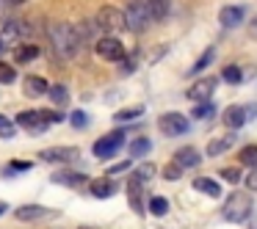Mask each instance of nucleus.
<instances>
[{"instance_id":"obj_1","label":"nucleus","mask_w":257,"mask_h":229,"mask_svg":"<svg viewBox=\"0 0 257 229\" xmlns=\"http://www.w3.org/2000/svg\"><path fill=\"white\" fill-rule=\"evenodd\" d=\"M50 42H53L56 53L64 58V61H69V58L78 56L80 36H78V31H75L72 25H67V23H53V25H50Z\"/></svg>"},{"instance_id":"obj_2","label":"nucleus","mask_w":257,"mask_h":229,"mask_svg":"<svg viewBox=\"0 0 257 229\" xmlns=\"http://www.w3.org/2000/svg\"><path fill=\"white\" fill-rule=\"evenodd\" d=\"M64 113L61 111H23L17 116V124L20 127H28L31 133H45L50 124L61 122Z\"/></svg>"},{"instance_id":"obj_3","label":"nucleus","mask_w":257,"mask_h":229,"mask_svg":"<svg viewBox=\"0 0 257 229\" xmlns=\"http://www.w3.org/2000/svg\"><path fill=\"white\" fill-rule=\"evenodd\" d=\"M221 215L227 218L229 223H243L246 218L251 215V199H249V193L232 190V193H229V199L224 201V207H221Z\"/></svg>"},{"instance_id":"obj_4","label":"nucleus","mask_w":257,"mask_h":229,"mask_svg":"<svg viewBox=\"0 0 257 229\" xmlns=\"http://www.w3.org/2000/svg\"><path fill=\"white\" fill-rule=\"evenodd\" d=\"M122 146H124V130L122 127L111 130V133H105L102 138L94 141V157L97 160H111Z\"/></svg>"},{"instance_id":"obj_5","label":"nucleus","mask_w":257,"mask_h":229,"mask_svg":"<svg viewBox=\"0 0 257 229\" xmlns=\"http://www.w3.org/2000/svg\"><path fill=\"white\" fill-rule=\"evenodd\" d=\"M158 127H161V133H166L169 138H177V135H185L191 130V122L188 116H183V113H163L161 119H158Z\"/></svg>"},{"instance_id":"obj_6","label":"nucleus","mask_w":257,"mask_h":229,"mask_svg":"<svg viewBox=\"0 0 257 229\" xmlns=\"http://www.w3.org/2000/svg\"><path fill=\"white\" fill-rule=\"evenodd\" d=\"M147 14H150L147 3H141V0H133V3L124 9V25H127L133 34H141V31L147 28Z\"/></svg>"},{"instance_id":"obj_7","label":"nucleus","mask_w":257,"mask_h":229,"mask_svg":"<svg viewBox=\"0 0 257 229\" xmlns=\"http://www.w3.org/2000/svg\"><path fill=\"white\" fill-rule=\"evenodd\" d=\"M97 25H100L102 31H111V34L127 28V25H124V12H119V9H113V6H102L100 12H97Z\"/></svg>"},{"instance_id":"obj_8","label":"nucleus","mask_w":257,"mask_h":229,"mask_svg":"<svg viewBox=\"0 0 257 229\" xmlns=\"http://www.w3.org/2000/svg\"><path fill=\"white\" fill-rule=\"evenodd\" d=\"M94 53L102 58V61H122L124 45H122L119 39H113V36H102V39H97Z\"/></svg>"},{"instance_id":"obj_9","label":"nucleus","mask_w":257,"mask_h":229,"mask_svg":"<svg viewBox=\"0 0 257 229\" xmlns=\"http://www.w3.org/2000/svg\"><path fill=\"white\" fill-rule=\"evenodd\" d=\"M216 89H218V80L216 78H202V80H196V83H191V89H188V100H194V102H210L213 100V94H216Z\"/></svg>"},{"instance_id":"obj_10","label":"nucleus","mask_w":257,"mask_h":229,"mask_svg":"<svg viewBox=\"0 0 257 229\" xmlns=\"http://www.w3.org/2000/svg\"><path fill=\"white\" fill-rule=\"evenodd\" d=\"M50 215H58V212L50 210V207H42V204H23L14 210L17 221H39V218H50Z\"/></svg>"},{"instance_id":"obj_11","label":"nucleus","mask_w":257,"mask_h":229,"mask_svg":"<svg viewBox=\"0 0 257 229\" xmlns=\"http://www.w3.org/2000/svg\"><path fill=\"white\" fill-rule=\"evenodd\" d=\"M23 91H25V97H31V100H39V97L50 94V83H47L42 75H28L25 83H23Z\"/></svg>"},{"instance_id":"obj_12","label":"nucleus","mask_w":257,"mask_h":229,"mask_svg":"<svg viewBox=\"0 0 257 229\" xmlns=\"http://www.w3.org/2000/svg\"><path fill=\"white\" fill-rule=\"evenodd\" d=\"M50 179L56 185H67V188H80V185L91 182L89 174H83V171H53Z\"/></svg>"},{"instance_id":"obj_13","label":"nucleus","mask_w":257,"mask_h":229,"mask_svg":"<svg viewBox=\"0 0 257 229\" xmlns=\"http://www.w3.org/2000/svg\"><path fill=\"white\" fill-rule=\"evenodd\" d=\"M78 157H80V149H75V146H58V149L42 152V160H50V163H72Z\"/></svg>"},{"instance_id":"obj_14","label":"nucleus","mask_w":257,"mask_h":229,"mask_svg":"<svg viewBox=\"0 0 257 229\" xmlns=\"http://www.w3.org/2000/svg\"><path fill=\"white\" fill-rule=\"evenodd\" d=\"M243 20H246V9L243 6H224L221 12H218V23H221L224 28H238Z\"/></svg>"},{"instance_id":"obj_15","label":"nucleus","mask_w":257,"mask_h":229,"mask_svg":"<svg viewBox=\"0 0 257 229\" xmlns=\"http://www.w3.org/2000/svg\"><path fill=\"white\" fill-rule=\"evenodd\" d=\"M246 108L243 105H229L227 111H224V127H229V130H240L246 124Z\"/></svg>"},{"instance_id":"obj_16","label":"nucleus","mask_w":257,"mask_h":229,"mask_svg":"<svg viewBox=\"0 0 257 229\" xmlns=\"http://www.w3.org/2000/svg\"><path fill=\"white\" fill-rule=\"evenodd\" d=\"M174 163H177L180 168H196L202 163V155L194 146H183V149H177V155H174Z\"/></svg>"},{"instance_id":"obj_17","label":"nucleus","mask_w":257,"mask_h":229,"mask_svg":"<svg viewBox=\"0 0 257 229\" xmlns=\"http://www.w3.org/2000/svg\"><path fill=\"white\" fill-rule=\"evenodd\" d=\"M147 9L155 23H166L169 12H172V0H147Z\"/></svg>"},{"instance_id":"obj_18","label":"nucleus","mask_w":257,"mask_h":229,"mask_svg":"<svg viewBox=\"0 0 257 229\" xmlns=\"http://www.w3.org/2000/svg\"><path fill=\"white\" fill-rule=\"evenodd\" d=\"M194 188L199 190V193L210 196V199H218V196H221V185H218V179H213V177H196Z\"/></svg>"},{"instance_id":"obj_19","label":"nucleus","mask_w":257,"mask_h":229,"mask_svg":"<svg viewBox=\"0 0 257 229\" xmlns=\"http://www.w3.org/2000/svg\"><path fill=\"white\" fill-rule=\"evenodd\" d=\"M89 188H91V196L94 199H111L113 193H116V185L111 182V179H91L89 182Z\"/></svg>"},{"instance_id":"obj_20","label":"nucleus","mask_w":257,"mask_h":229,"mask_svg":"<svg viewBox=\"0 0 257 229\" xmlns=\"http://www.w3.org/2000/svg\"><path fill=\"white\" fill-rule=\"evenodd\" d=\"M232 144H235V138H232V135L210 138V144H207V155H210V157H218V155H224L227 149H232Z\"/></svg>"},{"instance_id":"obj_21","label":"nucleus","mask_w":257,"mask_h":229,"mask_svg":"<svg viewBox=\"0 0 257 229\" xmlns=\"http://www.w3.org/2000/svg\"><path fill=\"white\" fill-rule=\"evenodd\" d=\"M39 45H20L17 50H14V58H17V64H31L39 58Z\"/></svg>"},{"instance_id":"obj_22","label":"nucleus","mask_w":257,"mask_h":229,"mask_svg":"<svg viewBox=\"0 0 257 229\" xmlns=\"http://www.w3.org/2000/svg\"><path fill=\"white\" fill-rule=\"evenodd\" d=\"M50 100H53V105H56V111H61L64 105H69V91H67V86H64V83L50 86Z\"/></svg>"},{"instance_id":"obj_23","label":"nucleus","mask_w":257,"mask_h":229,"mask_svg":"<svg viewBox=\"0 0 257 229\" xmlns=\"http://www.w3.org/2000/svg\"><path fill=\"white\" fill-rule=\"evenodd\" d=\"M127 190H130V207H133L136 212H144V204H141V182H139V179L130 177Z\"/></svg>"},{"instance_id":"obj_24","label":"nucleus","mask_w":257,"mask_h":229,"mask_svg":"<svg viewBox=\"0 0 257 229\" xmlns=\"http://www.w3.org/2000/svg\"><path fill=\"white\" fill-rule=\"evenodd\" d=\"M238 163H240V166H251V168H257V144L243 146V149L238 152Z\"/></svg>"},{"instance_id":"obj_25","label":"nucleus","mask_w":257,"mask_h":229,"mask_svg":"<svg viewBox=\"0 0 257 229\" xmlns=\"http://www.w3.org/2000/svg\"><path fill=\"white\" fill-rule=\"evenodd\" d=\"M150 149H152V141L147 138V135H139V138H133V141H130V155H133V157L147 155Z\"/></svg>"},{"instance_id":"obj_26","label":"nucleus","mask_w":257,"mask_h":229,"mask_svg":"<svg viewBox=\"0 0 257 229\" xmlns=\"http://www.w3.org/2000/svg\"><path fill=\"white\" fill-rule=\"evenodd\" d=\"M141 113H144V108H141V105L122 108V111H116V113H113V122H119V124H122V122H130V119H139Z\"/></svg>"},{"instance_id":"obj_27","label":"nucleus","mask_w":257,"mask_h":229,"mask_svg":"<svg viewBox=\"0 0 257 229\" xmlns=\"http://www.w3.org/2000/svg\"><path fill=\"white\" fill-rule=\"evenodd\" d=\"M213 58H216V50H213V47H207V50L202 53L199 58H196V64H194V67H191V75H196V72H202L205 67H210V61H213Z\"/></svg>"},{"instance_id":"obj_28","label":"nucleus","mask_w":257,"mask_h":229,"mask_svg":"<svg viewBox=\"0 0 257 229\" xmlns=\"http://www.w3.org/2000/svg\"><path fill=\"white\" fill-rule=\"evenodd\" d=\"M155 171H158V166H155V163H144V166H139V168H136L133 179H139V182H150V179L155 177Z\"/></svg>"},{"instance_id":"obj_29","label":"nucleus","mask_w":257,"mask_h":229,"mask_svg":"<svg viewBox=\"0 0 257 229\" xmlns=\"http://www.w3.org/2000/svg\"><path fill=\"white\" fill-rule=\"evenodd\" d=\"M221 80H227V83H232V86H238L240 80H243V72H240L235 64H229V67H224L221 69Z\"/></svg>"},{"instance_id":"obj_30","label":"nucleus","mask_w":257,"mask_h":229,"mask_svg":"<svg viewBox=\"0 0 257 229\" xmlns=\"http://www.w3.org/2000/svg\"><path fill=\"white\" fill-rule=\"evenodd\" d=\"M150 212H152V215H166V212H169V201L163 199V196H152V199H150Z\"/></svg>"},{"instance_id":"obj_31","label":"nucleus","mask_w":257,"mask_h":229,"mask_svg":"<svg viewBox=\"0 0 257 229\" xmlns=\"http://www.w3.org/2000/svg\"><path fill=\"white\" fill-rule=\"evenodd\" d=\"M14 80H17V72H14V67H12V64H6V61H0V83L12 86Z\"/></svg>"},{"instance_id":"obj_32","label":"nucleus","mask_w":257,"mask_h":229,"mask_svg":"<svg viewBox=\"0 0 257 229\" xmlns=\"http://www.w3.org/2000/svg\"><path fill=\"white\" fill-rule=\"evenodd\" d=\"M213 113H216V105H213V102H202V105H196L194 111H191V116L194 119H210Z\"/></svg>"},{"instance_id":"obj_33","label":"nucleus","mask_w":257,"mask_h":229,"mask_svg":"<svg viewBox=\"0 0 257 229\" xmlns=\"http://www.w3.org/2000/svg\"><path fill=\"white\" fill-rule=\"evenodd\" d=\"M28 168H31V160H12V163H6V168H3V174H6V177H12V174L28 171Z\"/></svg>"},{"instance_id":"obj_34","label":"nucleus","mask_w":257,"mask_h":229,"mask_svg":"<svg viewBox=\"0 0 257 229\" xmlns=\"http://www.w3.org/2000/svg\"><path fill=\"white\" fill-rule=\"evenodd\" d=\"M161 174H163V179H172V182H174V179H180V177H183V168H180L177 163H166Z\"/></svg>"},{"instance_id":"obj_35","label":"nucleus","mask_w":257,"mask_h":229,"mask_svg":"<svg viewBox=\"0 0 257 229\" xmlns=\"http://www.w3.org/2000/svg\"><path fill=\"white\" fill-rule=\"evenodd\" d=\"M69 122H72L75 130H86V124H89V116H86L83 111H75L72 116H69Z\"/></svg>"},{"instance_id":"obj_36","label":"nucleus","mask_w":257,"mask_h":229,"mask_svg":"<svg viewBox=\"0 0 257 229\" xmlns=\"http://www.w3.org/2000/svg\"><path fill=\"white\" fill-rule=\"evenodd\" d=\"M0 138H14V124L0 113Z\"/></svg>"},{"instance_id":"obj_37","label":"nucleus","mask_w":257,"mask_h":229,"mask_svg":"<svg viewBox=\"0 0 257 229\" xmlns=\"http://www.w3.org/2000/svg\"><path fill=\"white\" fill-rule=\"evenodd\" d=\"M221 179L238 185V182H240V171H238V168H221Z\"/></svg>"},{"instance_id":"obj_38","label":"nucleus","mask_w":257,"mask_h":229,"mask_svg":"<svg viewBox=\"0 0 257 229\" xmlns=\"http://www.w3.org/2000/svg\"><path fill=\"white\" fill-rule=\"evenodd\" d=\"M246 188H249L251 193L257 190V168H251V171L246 174Z\"/></svg>"},{"instance_id":"obj_39","label":"nucleus","mask_w":257,"mask_h":229,"mask_svg":"<svg viewBox=\"0 0 257 229\" xmlns=\"http://www.w3.org/2000/svg\"><path fill=\"white\" fill-rule=\"evenodd\" d=\"M130 168V160H124V163H116V166L111 168V174H122V171H127Z\"/></svg>"},{"instance_id":"obj_40","label":"nucleus","mask_w":257,"mask_h":229,"mask_svg":"<svg viewBox=\"0 0 257 229\" xmlns=\"http://www.w3.org/2000/svg\"><path fill=\"white\" fill-rule=\"evenodd\" d=\"M246 116H249V119H254V116H257V105H251L249 111H246Z\"/></svg>"},{"instance_id":"obj_41","label":"nucleus","mask_w":257,"mask_h":229,"mask_svg":"<svg viewBox=\"0 0 257 229\" xmlns=\"http://www.w3.org/2000/svg\"><path fill=\"white\" fill-rule=\"evenodd\" d=\"M6 210H9V204H6V201H0V215H3Z\"/></svg>"},{"instance_id":"obj_42","label":"nucleus","mask_w":257,"mask_h":229,"mask_svg":"<svg viewBox=\"0 0 257 229\" xmlns=\"http://www.w3.org/2000/svg\"><path fill=\"white\" fill-rule=\"evenodd\" d=\"M9 3H14V6H20V3H28V0H9Z\"/></svg>"},{"instance_id":"obj_43","label":"nucleus","mask_w":257,"mask_h":229,"mask_svg":"<svg viewBox=\"0 0 257 229\" xmlns=\"http://www.w3.org/2000/svg\"><path fill=\"white\" fill-rule=\"evenodd\" d=\"M78 229H97V226H78Z\"/></svg>"},{"instance_id":"obj_44","label":"nucleus","mask_w":257,"mask_h":229,"mask_svg":"<svg viewBox=\"0 0 257 229\" xmlns=\"http://www.w3.org/2000/svg\"><path fill=\"white\" fill-rule=\"evenodd\" d=\"M251 28H254V34H257V20H254V25H251Z\"/></svg>"},{"instance_id":"obj_45","label":"nucleus","mask_w":257,"mask_h":229,"mask_svg":"<svg viewBox=\"0 0 257 229\" xmlns=\"http://www.w3.org/2000/svg\"><path fill=\"white\" fill-rule=\"evenodd\" d=\"M0 53H3V39H0Z\"/></svg>"}]
</instances>
